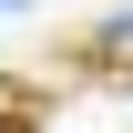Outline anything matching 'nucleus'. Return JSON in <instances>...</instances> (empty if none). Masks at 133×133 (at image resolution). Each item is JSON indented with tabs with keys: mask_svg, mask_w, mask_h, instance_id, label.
<instances>
[{
	"mask_svg": "<svg viewBox=\"0 0 133 133\" xmlns=\"http://www.w3.org/2000/svg\"><path fill=\"white\" fill-rule=\"evenodd\" d=\"M41 123H51V82L0 72V133H41Z\"/></svg>",
	"mask_w": 133,
	"mask_h": 133,
	"instance_id": "obj_1",
	"label": "nucleus"
}]
</instances>
